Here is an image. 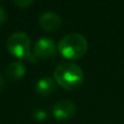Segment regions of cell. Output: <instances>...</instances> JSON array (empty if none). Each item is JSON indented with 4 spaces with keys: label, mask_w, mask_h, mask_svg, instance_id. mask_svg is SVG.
I'll return each mask as SVG.
<instances>
[{
    "label": "cell",
    "mask_w": 124,
    "mask_h": 124,
    "mask_svg": "<svg viewBox=\"0 0 124 124\" xmlns=\"http://www.w3.org/2000/svg\"><path fill=\"white\" fill-rule=\"evenodd\" d=\"M54 79L65 89H76L84 81V73L78 64L64 61L57 65L54 71Z\"/></svg>",
    "instance_id": "6da1fadb"
},
{
    "label": "cell",
    "mask_w": 124,
    "mask_h": 124,
    "mask_svg": "<svg viewBox=\"0 0 124 124\" xmlns=\"http://www.w3.org/2000/svg\"><path fill=\"white\" fill-rule=\"evenodd\" d=\"M88 41L78 33H71L61 38L58 44L59 52L66 59H78L87 52Z\"/></svg>",
    "instance_id": "7a4b0ae2"
},
{
    "label": "cell",
    "mask_w": 124,
    "mask_h": 124,
    "mask_svg": "<svg viewBox=\"0 0 124 124\" xmlns=\"http://www.w3.org/2000/svg\"><path fill=\"white\" fill-rule=\"evenodd\" d=\"M7 49L13 57L26 59L31 56V39L25 32H14L7 40Z\"/></svg>",
    "instance_id": "3957f363"
},
{
    "label": "cell",
    "mask_w": 124,
    "mask_h": 124,
    "mask_svg": "<svg viewBox=\"0 0 124 124\" xmlns=\"http://www.w3.org/2000/svg\"><path fill=\"white\" fill-rule=\"evenodd\" d=\"M34 56L36 59H48L57 54V45L54 39L48 37H41L34 46Z\"/></svg>",
    "instance_id": "277c9868"
},
{
    "label": "cell",
    "mask_w": 124,
    "mask_h": 124,
    "mask_svg": "<svg viewBox=\"0 0 124 124\" xmlns=\"http://www.w3.org/2000/svg\"><path fill=\"white\" fill-rule=\"evenodd\" d=\"M76 105L72 100L63 99V100L57 101L52 107V114L56 119L61 121L69 120L73 118L76 113Z\"/></svg>",
    "instance_id": "5b68a950"
},
{
    "label": "cell",
    "mask_w": 124,
    "mask_h": 124,
    "mask_svg": "<svg viewBox=\"0 0 124 124\" xmlns=\"http://www.w3.org/2000/svg\"><path fill=\"white\" fill-rule=\"evenodd\" d=\"M62 19L58 13L54 11H46L39 16V25L47 32H54L60 28Z\"/></svg>",
    "instance_id": "8992f818"
},
{
    "label": "cell",
    "mask_w": 124,
    "mask_h": 124,
    "mask_svg": "<svg viewBox=\"0 0 124 124\" xmlns=\"http://www.w3.org/2000/svg\"><path fill=\"white\" fill-rule=\"evenodd\" d=\"M57 88V83L54 79V77L45 76L38 79L35 85V89L41 96H48V95L52 94Z\"/></svg>",
    "instance_id": "52a82bcc"
},
{
    "label": "cell",
    "mask_w": 124,
    "mask_h": 124,
    "mask_svg": "<svg viewBox=\"0 0 124 124\" xmlns=\"http://www.w3.org/2000/svg\"><path fill=\"white\" fill-rule=\"evenodd\" d=\"M26 73V66L21 61H13L6 68V75L12 81L22 78Z\"/></svg>",
    "instance_id": "ba28073f"
},
{
    "label": "cell",
    "mask_w": 124,
    "mask_h": 124,
    "mask_svg": "<svg viewBox=\"0 0 124 124\" xmlns=\"http://www.w3.org/2000/svg\"><path fill=\"white\" fill-rule=\"evenodd\" d=\"M34 118L38 121H43L47 118V112L43 109H38L34 112Z\"/></svg>",
    "instance_id": "9c48e42d"
},
{
    "label": "cell",
    "mask_w": 124,
    "mask_h": 124,
    "mask_svg": "<svg viewBox=\"0 0 124 124\" xmlns=\"http://www.w3.org/2000/svg\"><path fill=\"white\" fill-rule=\"evenodd\" d=\"M34 3L33 0H15L14 4L20 8H26V7H30L31 4Z\"/></svg>",
    "instance_id": "30bf717a"
},
{
    "label": "cell",
    "mask_w": 124,
    "mask_h": 124,
    "mask_svg": "<svg viewBox=\"0 0 124 124\" xmlns=\"http://www.w3.org/2000/svg\"><path fill=\"white\" fill-rule=\"evenodd\" d=\"M6 21H7V12L3 7L0 4V25L3 24Z\"/></svg>",
    "instance_id": "8fae6325"
},
{
    "label": "cell",
    "mask_w": 124,
    "mask_h": 124,
    "mask_svg": "<svg viewBox=\"0 0 124 124\" xmlns=\"http://www.w3.org/2000/svg\"><path fill=\"white\" fill-rule=\"evenodd\" d=\"M3 86H4V81H3V78H2V76L0 75V90L2 89Z\"/></svg>",
    "instance_id": "7c38bea8"
}]
</instances>
